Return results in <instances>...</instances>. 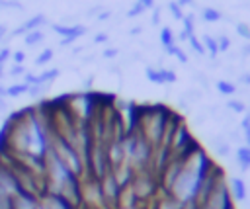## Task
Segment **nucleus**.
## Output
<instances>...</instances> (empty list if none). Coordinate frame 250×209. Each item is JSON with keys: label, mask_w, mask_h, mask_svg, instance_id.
<instances>
[{"label": "nucleus", "mask_w": 250, "mask_h": 209, "mask_svg": "<svg viewBox=\"0 0 250 209\" xmlns=\"http://www.w3.org/2000/svg\"><path fill=\"white\" fill-rule=\"evenodd\" d=\"M53 31L61 35V47H68L72 45L76 39H80L82 35L88 33V27L82 25V23H76V25H61V23H53Z\"/></svg>", "instance_id": "1"}, {"label": "nucleus", "mask_w": 250, "mask_h": 209, "mask_svg": "<svg viewBox=\"0 0 250 209\" xmlns=\"http://www.w3.org/2000/svg\"><path fill=\"white\" fill-rule=\"evenodd\" d=\"M39 209H78V207L57 191H43L39 195Z\"/></svg>", "instance_id": "2"}, {"label": "nucleus", "mask_w": 250, "mask_h": 209, "mask_svg": "<svg viewBox=\"0 0 250 209\" xmlns=\"http://www.w3.org/2000/svg\"><path fill=\"white\" fill-rule=\"evenodd\" d=\"M45 23H47V16L45 14H33L21 25H18L16 29H12L10 31V37H20V35H25V33H29L33 29H41Z\"/></svg>", "instance_id": "3"}, {"label": "nucleus", "mask_w": 250, "mask_h": 209, "mask_svg": "<svg viewBox=\"0 0 250 209\" xmlns=\"http://www.w3.org/2000/svg\"><path fill=\"white\" fill-rule=\"evenodd\" d=\"M12 209H39V195L20 189L12 197Z\"/></svg>", "instance_id": "4"}, {"label": "nucleus", "mask_w": 250, "mask_h": 209, "mask_svg": "<svg viewBox=\"0 0 250 209\" xmlns=\"http://www.w3.org/2000/svg\"><path fill=\"white\" fill-rule=\"evenodd\" d=\"M229 191H230V197L234 203H244L248 199V188H246V182L238 176H230L229 178Z\"/></svg>", "instance_id": "5"}, {"label": "nucleus", "mask_w": 250, "mask_h": 209, "mask_svg": "<svg viewBox=\"0 0 250 209\" xmlns=\"http://www.w3.org/2000/svg\"><path fill=\"white\" fill-rule=\"evenodd\" d=\"M211 148H213V152H215L219 158H227V156L232 152V146H230V143L227 141L225 135H215V137L211 139Z\"/></svg>", "instance_id": "6"}, {"label": "nucleus", "mask_w": 250, "mask_h": 209, "mask_svg": "<svg viewBox=\"0 0 250 209\" xmlns=\"http://www.w3.org/2000/svg\"><path fill=\"white\" fill-rule=\"evenodd\" d=\"M234 164L240 172H248L250 170V146L240 145L234 148Z\"/></svg>", "instance_id": "7"}, {"label": "nucleus", "mask_w": 250, "mask_h": 209, "mask_svg": "<svg viewBox=\"0 0 250 209\" xmlns=\"http://www.w3.org/2000/svg\"><path fill=\"white\" fill-rule=\"evenodd\" d=\"M59 74H61L59 68H47V70L35 74V82H33V84H39V86H47V88H49V86L57 80ZM33 84H31V86H33Z\"/></svg>", "instance_id": "8"}, {"label": "nucleus", "mask_w": 250, "mask_h": 209, "mask_svg": "<svg viewBox=\"0 0 250 209\" xmlns=\"http://www.w3.org/2000/svg\"><path fill=\"white\" fill-rule=\"evenodd\" d=\"M215 90L221 94V96H234L236 90H238V84L232 82V80H227V78H221L215 82Z\"/></svg>", "instance_id": "9"}, {"label": "nucleus", "mask_w": 250, "mask_h": 209, "mask_svg": "<svg viewBox=\"0 0 250 209\" xmlns=\"http://www.w3.org/2000/svg\"><path fill=\"white\" fill-rule=\"evenodd\" d=\"M160 43H162V51H164V53H166L170 47L176 45V35H174V31H172V27H168V25H162V27H160Z\"/></svg>", "instance_id": "10"}, {"label": "nucleus", "mask_w": 250, "mask_h": 209, "mask_svg": "<svg viewBox=\"0 0 250 209\" xmlns=\"http://www.w3.org/2000/svg\"><path fill=\"white\" fill-rule=\"evenodd\" d=\"M201 45L205 49V55H209L211 59H217L219 57V47H217V39L211 37V35H203L201 37Z\"/></svg>", "instance_id": "11"}, {"label": "nucleus", "mask_w": 250, "mask_h": 209, "mask_svg": "<svg viewBox=\"0 0 250 209\" xmlns=\"http://www.w3.org/2000/svg\"><path fill=\"white\" fill-rule=\"evenodd\" d=\"M145 74L148 78V82L152 84H158V86H164V74H162V66H146L145 68Z\"/></svg>", "instance_id": "12"}, {"label": "nucleus", "mask_w": 250, "mask_h": 209, "mask_svg": "<svg viewBox=\"0 0 250 209\" xmlns=\"http://www.w3.org/2000/svg\"><path fill=\"white\" fill-rule=\"evenodd\" d=\"M43 39H45V31L43 29H33V31H29V33L23 35L25 47H37L39 43H43Z\"/></svg>", "instance_id": "13"}, {"label": "nucleus", "mask_w": 250, "mask_h": 209, "mask_svg": "<svg viewBox=\"0 0 250 209\" xmlns=\"http://www.w3.org/2000/svg\"><path fill=\"white\" fill-rule=\"evenodd\" d=\"M225 107H227V111H230V113H234V115H244V113L248 111L246 104H244L242 100H236V98H230V100H227Z\"/></svg>", "instance_id": "14"}, {"label": "nucleus", "mask_w": 250, "mask_h": 209, "mask_svg": "<svg viewBox=\"0 0 250 209\" xmlns=\"http://www.w3.org/2000/svg\"><path fill=\"white\" fill-rule=\"evenodd\" d=\"M27 90H29V86L21 80V82H16V84L6 86V96H8V98H20V96L27 94Z\"/></svg>", "instance_id": "15"}, {"label": "nucleus", "mask_w": 250, "mask_h": 209, "mask_svg": "<svg viewBox=\"0 0 250 209\" xmlns=\"http://www.w3.org/2000/svg\"><path fill=\"white\" fill-rule=\"evenodd\" d=\"M201 20L203 21H209V23H215V21H221L223 20V14L219 10H215V8H211V6H205L201 10Z\"/></svg>", "instance_id": "16"}, {"label": "nucleus", "mask_w": 250, "mask_h": 209, "mask_svg": "<svg viewBox=\"0 0 250 209\" xmlns=\"http://www.w3.org/2000/svg\"><path fill=\"white\" fill-rule=\"evenodd\" d=\"M238 129H240V133H242L244 145L250 146V109L242 115V121H240V125H238Z\"/></svg>", "instance_id": "17"}, {"label": "nucleus", "mask_w": 250, "mask_h": 209, "mask_svg": "<svg viewBox=\"0 0 250 209\" xmlns=\"http://www.w3.org/2000/svg\"><path fill=\"white\" fill-rule=\"evenodd\" d=\"M53 57H55V49H51V47H45L37 57H35V66H45V64H49L51 61H53Z\"/></svg>", "instance_id": "18"}, {"label": "nucleus", "mask_w": 250, "mask_h": 209, "mask_svg": "<svg viewBox=\"0 0 250 209\" xmlns=\"http://www.w3.org/2000/svg\"><path fill=\"white\" fill-rule=\"evenodd\" d=\"M164 55H168V57H176L182 64H188V55H186V51L180 47V45H174V47H170Z\"/></svg>", "instance_id": "19"}, {"label": "nucleus", "mask_w": 250, "mask_h": 209, "mask_svg": "<svg viewBox=\"0 0 250 209\" xmlns=\"http://www.w3.org/2000/svg\"><path fill=\"white\" fill-rule=\"evenodd\" d=\"M182 23H184V31H186L189 37L195 35V33H193V31H195V14H188V16H184Z\"/></svg>", "instance_id": "20"}, {"label": "nucleus", "mask_w": 250, "mask_h": 209, "mask_svg": "<svg viewBox=\"0 0 250 209\" xmlns=\"http://www.w3.org/2000/svg\"><path fill=\"white\" fill-rule=\"evenodd\" d=\"M168 10H170V14H172V18H174L176 21H182V20H184V16H186V14H184V10L176 4V0L168 2Z\"/></svg>", "instance_id": "21"}, {"label": "nucleus", "mask_w": 250, "mask_h": 209, "mask_svg": "<svg viewBox=\"0 0 250 209\" xmlns=\"http://www.w3.org/2000/svg\"><path fill=\"white\" fill-rule=\"evenodd\" d=\"M188 43H189V47H191V51H193V53H197L199 57H203V55H205V49H203V45H201V39H197L195 35H191V37L188 39Z\"/></svg>", "instance_id": "22"}, {"label": "nucleus", "mask_w": 250, "mask_h": 209, "mask_svg": "<svg viewBox=\"0 0 250 209\" xmlns=\"http://www.w3.org/2000/svg\"><path fill=\"white\" fill-rule=\"evenodd\" d=\"M217 39V47H219V53H227L230 49V37L229 35H219L215 37Z\"/></svg>", "instance_id": "23"}, {"label": "nucleus", "mask_w": 250, "mask_h": 209, "mask_svg": "<svg viewBox=\"0 0 250 209\" xmlns=\"http://www.w3.org/2000/svg\"><path fill=\"white\" fill-rule=\"evenodd\" d=\"M162 74H164V86H166V84H176V82H178V74H176L172 68L162 66Z\"/></svg>", "instance_id": "24"}, {"label": "nucleus", "mask_w": 250, "mask_h": 209, "mask_svg": "<svg viewBox=\"0 0 250 209\" xmlns=\"http://www.w3.org/2000/svg\"><path fill=\"white\" fill-rule=\"evenodd\" d=\"M234 27H236V33H238L242 39L250 41V25H248V23H244V21H238Z\"/></svg>", "instance_id": "25"}, {"label": "nucleus", "mask_w": 250, "mask_h": 209, "mask_svg": "<svg viewBox=\"0 0 250 209\" xmlns=\"http://www.w3.org/2000/svg\"><path fill=\"white\" fill-rule=\"evenodd\" d=\"M145 12H146V10H145V8H143L139 2H135V4H133L129 10H127L125 18H139V16H141V14H145Z\"/></svg>", "instance_id": "26"}, {"label": "nucleus", "mask_w": 250, "mask_h": 209, "mask_svg": "<svg viewBox=\"0 0 250 209\" xmlns=\"http://www.w3.org/2000/svg\"><path fill=\"white\" fill-rule=\"evenodd\" d=\"M25 72H27V70H25L23 64H12V66L8 68V76H14V78H16V76H23Z\"/></svg>", "instance_id": "27"}, {"label": "nucleus", "mask_w": 250, "mask_h": 209, "mask_svg": "<svg viewBox=\"0 0 250 209\" xmlns=\"http://www.w3.org/2000/svg\"><path fill=\"white\" fill-rule=\"evenodd\" d=\"M102 57H104V59H107V61L117 59V57H119V49H117V47H107V49H104V51H102Z\"/></svg>", "instance_id": "28"}, {"label": "nucleus", "mask_w": 250, "mask_h": 209, "mask_svg": "<svg viewBox=\"0 0 250 209\" xmlns=\"http://www.w3.org/2000/svg\"><path fill=\"white\" fill-rule=\"evenodd\" d=\"M193 80H195L203 90H207V88H209V80H207V76H205L203 72H193Z\"/></svg>", "instance_id": "29"}, {"label": "nucleus", "mask_w": 250, "mask_h": 209, "mask_svg": "<svg viewBox=\"0 0 250 209\" xmlns=\"http://www.w3.org/2000/svg\"><path fill=\"white\" fill-rule=\"evenodd\" d=\"M0 8H14V10H21L23 4L20 0H0Z\"/></svg>", "instance_id": "30"}, {"label": "nucleus", "mask_w": 250, "mask_h": 209, "mask_svg": "<svg viewBox=\"0 0 250 209\" xmlns=\"http://www.w3.org/2000/svg\"><path fill=\"white\" fill-rule=\"evenodd\" d=\"M10 57H12L10 47H2V49H0V68H4L6 61H10Z\"/></svg>", "instance_id": "31"}, {"label": "nucleus", "mask_w": 250, "mask_h": 209, "mask_svg": "<svg viewBox=\"0 0 250 209\" xmlns=\"http://www.w3.org/2000/svg\"><path fill=\"white\" fill-rule=\"evenodd\" d=\"M10 59H12L14 64H23V61H25V53H23V51H14Z\"/></svg>", "instance_id": "32"}, {"label": "nucleus", "mask_w": 250, "mask_h": 209, "mask_svg": "<svg viewBox=\"0 0 250 209\" xmlns=\"http://www.w3.org/2000/svg\"><path fill=\"white\" fill-rule=\"evenodd\" d=\"M236 80H238L240 86H250V70L248 72H240Z\"/></svg>", "instance_id": "33"}, {"label": "nucleus", "mask_w": 250, "mask_h": 209, "mask_svg": "<svg viewBox=\"0 0 250 209\" xmlns=\"http://www.w3.org/2000/svg\"><path fill=\"white\" fill-rule=\"evenodd\" d=\"M107 39H109V35H107L105 31H100V33L94 35V43H96V45H100V43H107Z\"/></svg>", "instance_id": "34"}, {"label": "nucleus", "mask_w": 250, "mask_h": 209, "mask_svg": "<svg viewBox=\"0 0 250 209\" xmlns=\"http://www.w3.org/2000/svg\"><path fill=\"white\" fill-rule=\"evenodd\" d=\"M150 21H152V25H158L160 23V8H156V6L152 8V20Z\"/></svg>", "instance_id": "35"}, {"label": "nucleus", "mask_w": 250, "mask_h": 209, "mask_svg": "<svg viewBox=\"0 0 250 209\" xmlns=\"http://www.w3.org/2000/svg\"><path fill=\"white\" fill-rule=\"evenodd\" d=\"M109 16H111V12H107V10H100V14L96 16V20H98V21H105V20H109Z\"/></svg>", "instance_id": "36"}, {"label": "nucleus", "mask_w": 250, "mask_h": 209, "mask_svg": "<svg viewBox=\"0 0 250 209\" xmlns=\"http://www.w3.org/2000/svg\"><path fill=\"white\" fill-rule=\"evenodd\" d=\"M145 10H152L154 8V0H137Z\"/></svg>", "instance_id": "37"}, {"label": "nucleus", "mask_w": 250, "mask_h": 209, "mask_svg": "<svg viewBox=\"0 0 250 209\" xmlns=\"http://www.w3.org/2000/svg\"><path fill=\"white\" fill-rule=\"evenodd\" d=\"M182 209H199V205H197V201L193 199V201H186V203L182 205Z\"/></svg>", "instance_id": "38"}, {"label": "nucleus", "mask_w": 250, "mask_h": 209, "mask_svg": "<svg viewBox=\"0 0 250 209\" xmlns=\"http://www.w3.org/2000/svg\"><path fill=\"white\" fill-rule=\"evenodd\" d=\"M176 4L180 8H184V6H195V0H176Z\"/></svg>", "instance_id": "39"}, {"label": "nucleus", "mask_w": 250, "mask_h": 209, "mask_svg": "<svg viewBox=\"0 0 250 209\" xmlns=\"http://www.w3.org/2000/svg\"><path fill=\"white\" fill-rule=\"evenodd\" d=\"M141 31H143V27H141V25H135V27L129 29V35H139Z\"/></svg>", "instance_id": "40"}, {"label": "nucleus", "mask_w": 250, "mask_h": 209, "mask_svg": "<svg viewBox=\"0 0 250 209\" xmlns=\"http://www.w3.org/2000/svg\"><path fill=\"white\" fill-rule=\"evenodd\" d=\"M6 35H8V27H6V25H2V23H0V41H2V39H4V37H6Z\"/></svg>", "instance_id": "41"}, {"label": "nucleus", "mask_w": 250, "mask_h": 209, "mask_svg": "<svg viewBox=\"0 0 250 209\" xmlns=\"http://www.w3.org/2000/svg\"><path fill=\"white\" fill-rule=\"evenodd\" d=\"M240 55H242V57H248V55H250V43H248V45H244V47L240 49Z\"/></svg>", "instance_id": "42"}, {"label": "nucleus", "mask_w": 250, "mask_h": 209, "mask_svg": "<svg viewBox=\"0 0 250 209\" xmlns=\"http://www.w3.org/2000/svg\"><path fill=\"white\" fill-rule=\"evenodd\" d=\"M4 109H6V98H2V96H0V113H2Z\"/></svg>", "instance_id": "43"}, {"label": "nucleus", "mask_w": 250, "mask_h": 209, "mask_svg": "<svg viewBox=\"0 0 250 209\" xmlns=\"http://www.w3.org/2000/svg\"><path fill=\"white\" fill-rule=\"evenodd\" d=\"M0 96L6 98V86H2V84H0Z\"/></svg>", "instance_id": "44"}]
</instances>
